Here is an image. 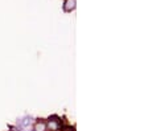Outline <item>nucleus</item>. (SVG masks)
<instances>
[{
  "label": "nucleus",
  "instance_id": "f257e3e1",
  "mask_svg": "<svg viewBox=\"0 0 148 131\" xmlns=\"http://www.w3.org/2000/svg\"><path fill=\"white\" fill-rule=\"evenodd\" d=\"M49 125H50V119H48V121L40 119L34 126L29 127V130H23V128H20V130H16V131H64L65 130L60 122H56V126L52 128H49Z\"/></svg>",
  "mask_w": 148,
  "mask_h": 131
}]
</instances>
